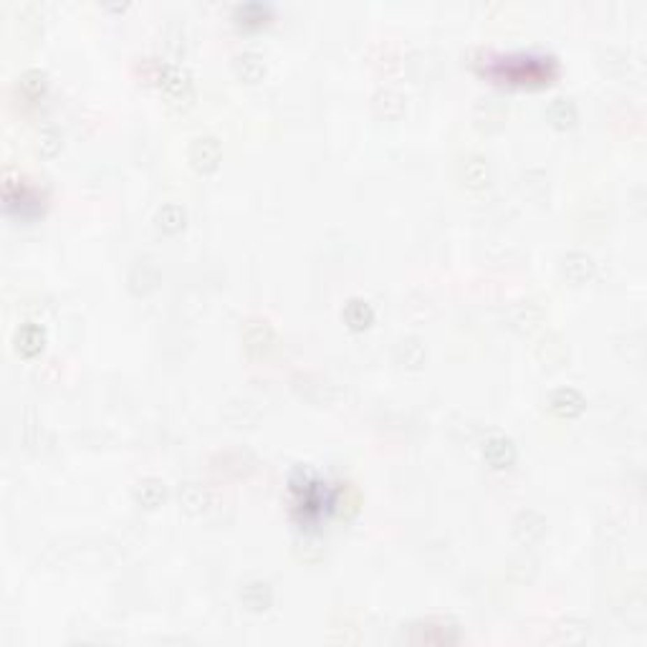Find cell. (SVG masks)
I'll use <instances>...</instances> for the list:
<instances>
[{
	"mask_svg": "<svg viewBox=\"0 0 647 647\" xmlns=\"http://www.w3.org/2000/svg\"><path fill=\"white\" fill-rule=\"evenodd\" d=\"M15 342H18V351H23V354H36V351L43 347V334H41V329H36V326H23V329L18 331Z\"/></svg>",
	"mask_w": 647,
	"mask_h": 647,
	"instance_id": "6da1fadb",
	"label": "cell"
}]
</instances>
